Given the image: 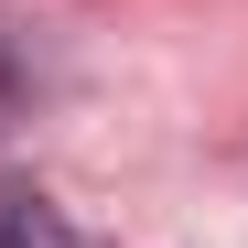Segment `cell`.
<instances>
[{"label": "cell", "instance_id": "6da1fadb", "mask_svg": "<svg viewBox=\"0 0 248 248\" xmlns=\"http://www.w3.org/2000/svg\"><path fill=\"white\" fill-rule=\"evenodd\" d=\"M0 248H76V227H65V205H54V194L0 184Z\"/></svg>", "mask_w": 248, "mask_h": 248}, {"label": "cell", "instance_id": "7a4b0ae2", "mask_svg": "<svg viewBox=\"0 0 248 248\" xmlns=\"http://www.w3.org/2000/svg\"><path fill=\"white\" fill-rule=\"evenodd\" d=\"M22 108V54H11V32H0V119Z\"/></svg>", "mask_w": 248, "mask_h": 248}]
</instances>
